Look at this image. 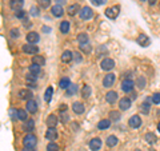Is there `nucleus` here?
Listing matches in <instances>:
<instances>
[{"instance_id":"nucleus-1","label":"nucleus","mask_w":160,"mask_h":151,"mask_svg":"<svg viewBox=\"0 0 160 151\" xmlns=\"http://www.w3.org/2000/svg\"><path fill=\"white\" fill-rule=\"evenodd\" d=\"M38 144V138L33 134H27L23 138V146L24 147H35Z\"/></svg>"},{"instance_id":"nucleus-2","label":"nucleus","mask_w":160,"mask_h":151,"mask_svg":"<svg viewBox=\"0 0 160 151\" xmlns=\"http://www.w3.org/2000/svg\"><path fill=\"white\" fill-rule=\"evenodd\" d=\"M133 86H135V83H133L132 79H124L122 82V84H120V88H122L123 92L129 94V92L133 91Z\"/></svg>"},{"instance_id":"nucleus-3","label":"nucleus","mask_w":160,"mask_h":151,"mask_svg":"<svg viewBox=\"0 0 160 151\" xmlns=\"http://www.w3.org/2000/svg\"><path fill=\"white\" fill-rule=\"evenodd\" d=\"M115 80H116V75H115L113 72H108L103 79V87H106V88L112 87Z\"/></svg>"},{"instance_id":"nucleus-4","label":"nucleus","mask_w":160,"mask_h":151,"mask_svg":"<svg viewBox=\"0 0 160 151\" xmlns=\"http://www.w3.org/2000/svg\"><path fill=\"white\" fill-rule=\"evenodd\" d=\"M113 67H115V60L113 59H109V58L103 59L102 63H100V68H102L103 71H111Z\"/></svg>"},{"instance_id":"nucleus-5","label":"nucleus","mask_w":160,"mask_h":151,"mask_svg":"<svg viewBox=\"0 0 160 151\" xmlns=\"http://www.w3.org/2000/svg\"><path fill=\"white\" fill-rule=\"evenodd\" d=\"M22 49H23L24 54H28V55H38L39 54V47L36 44H31V43L24 44Z\"/></svg>"},{"instance_id":"nucleus-6","label":"nucleus","mask_w":160,"mask_h":151,"mask_svg":"<svg viewBox=\"0 0 160 151\" xmlns=\"http://www.w3.org/2000/svg\"><path fill=\"white\" fill-rule=\"evenodd\" d=\"M142 118L139 117V115H132L131 118L128 119V126L131 128H133V130H136V128H139L140 126H142Z\"/></svg>"},{"instance_id":"nucleus-7","label":"nucleus","mask_w":160,"mask_h":151,"mask_svg":"<svg viewBox=\"0 0 160 151\" xmlns=\"http://www.w3.org/2000/svg\"><path fill=\"white\" fill-rule=\"evenodd\" d=\"M131 104H132V100L129 98H122L119 100V108L120 111H128L131 108Z\"/></svg>"},{"instance_id":"nucleus-8","label":"nucleus","mask_w":160,"mask_h":151,"mask_svg":"<svg viewBox=\"0 0 160 151\" xmlns=\"http://www.w3.org/2000/svg\"><path fill=\"white\" fill-rule=\"evenodd\" d=\"M119 9L120 7L119 6H113V7H109L106 9V16L108 19H116L118 15H119Z\"/></svg>"},{"instance_id":"nucleus-9","label":"nucleus","mask_w":160,"mask_h":151,"mask_svg":"<svg viewBox=\"0 0 160 151\" xmlns=\"http://www.w3.org/2000/svg\"><path fill=\"white\" fill-rule=\"evenodd\" d=\"M80 19H83V20H88V19H91L93 16V12H92V9L89 8V7H83L82 9H80Z\"/></svg>"},{"instance_id":"nucleus-10","label":"nucleus","mask_w":160,"mask_h":151,"mask_svg":"<svg viewBox=\"0 0 160 151\" xmlns=\"http://www.w3.org/2000/svg\"><path fill=\"white\" fill-rule=\"evenodd\" d=\"M18 96L22 99V100H29V99H32L33 96V94L31 90H28V88H23V90H20V91L18 92Z\"/></svg>"},{"instance_id":"nucleus-11","label":"nucleus","mask_w":160,"mask_h":151,"mask_svg":"<svg viewBox=\"0 0 160 151\" xmlns=\"http://www.w3.org/2000/svg\"><path fill=\"white\" fill-rule=\"evenodd\" d=\"M88 146H89V148H91V151H99L102 148L103 142L100 138H93V139H91V142H89Z\"/></svg>"},{"instance_id":"nucleus-12","label":"nucleus","mask_w":160,"mask_h":151,"mask_svg":"<svg viewBox=\"0 0 160 151\" xmlns=\"http://www.w3.org/2000/svg\"><path fill=\"white\" fill-rule=\"evenodd\" d=\"M136 43L139 44V46H142V47H148L149 43H151V40H149V38L147 36V35L140 34L138 36V39H136Z\"/></svg>"},{"instance_id":"nucleus-13","label":"nucleus","mask_w":160,"mask_h":151,"mask_svg":"<svg viewBox=\"0 0 160 151\" xmlns=\"http://www.w3.org/2000/svg\"><path fill=\"white\" fill-rule=\"evenodd\" d=\"M51 13H52V16H55V18H62L64 15V9H63V7L60 6V4H55V6L51 8Z\"/></svg>"},{"instance_id":"nucleus-14","label":"nucleus","mask_w":160,"mask_h":151,"mask_svg":"<svg viewBox=\"0 0 160 151\" xmlns=\"http://www.w3.org/2000/svg\"><path fill=\"white\" fill-rule=\"evenodd\" d=\"M27 111L29 112V114H36L38 112V103L35 102V100H32V99H29V100H27Z\"/></svg>"},{"instance_id":"nucleus-15","label":"nucleus","mask_w":160,"mask_h":151,"mask_svg":"<svg viewBox=\"0 0 160 151\" xmlns=\"http://www.w3.org/2000/svg\"><path fill=\"white\" fill-rule=\"evenodd\" d=\"M72 111L76 114V115H82L84 111H86V108H84V104L80 103V102H75L72 104Z\"/></svg>"},{"instance_id":"nucleus-16","label":"nucleus","mask_w":160,"mask_h":151,"mask_svg":"<svg viewBox=\"0 0 160 151\" xmlns=\"http://www.w3.org/2000/svg\"><path fill=\"white\" fill-rule=\"evenodd\" d=\"M39 40H40V36H39V34H38V32L31 31V32H28V34H27V42H28V43L35 44V43H38Z\"/></svg>"},{"instance_id":"nucleus-17","label":"nucleus","mask_w":160,"mask_h":151,"mask_svg":"<svg viewBox=\"0 0 160 151\" xmlns=\"http://www.w3.org/2000/svg\"><path fill=\"white\" fill-rule=\"evenodd\" d=\"M23 6H24V0H9V7H11L13 11L22 9Z\"/></svg>"},{"instance_id":"nucleus-18","label":"nucleus","mask_w":160,"mask_h":151,"mask_svg":"<svg viewBox=\"0 0 160 151\" xmlns=\"http://www.w3.org/2000/svg\"><path fill=\"white\" fill-rule=\"evenodd\" d=\"M106 100H107V103H109V104L116 103V100H118V92L116 91H108L107 95H106Z\"/></svg>"},{"instance_id":"nucleus-19","label":"nucleus","mask_w":160,"mask_h":151,"mask_svg":"<svg viewBox=\"0 0 160 151\" xmlns=\"http://www.w3.org/2000/svg\"><path fill=\"white\" fill-rule=\"evenodd\" d=\"M80 6L78 3H75V4H71V6L68 7V11H67V13L69 15V16H75V15H78L79 12H80Z\"/></svg>"},{"instance_id":"nucleus-20","label":"nucleus","mask_w":160,"mask_h":151,"mask_svg":"<svg viewBox=\"0 0 160 151\" xmlns=\"http://www.w3.org/2000/svg\"><path fill=\"white\" fill-rule=\"evenodd\" d=\"M46 138L48 140H55L58 138V131H56V128L55 127H48L47 130V133H46Z\"/></svg>"},{"instance_id":"nucleus-21","label":"nucleus","mask_w":160,"mask_h":151,"mask_svg":"<svg viewBox=\"0 0 160 151\" xmlns=\"http://www.w3.org/2000/svg\"><path fill=\"white\" fill-rule=\"evenodd\" d=\"M72 58H73V52L72 51H68V49L62 54V62H64V63L72 62Z\"/></svg>"},{"instance_id":"nucleus-22","label":"nucleus","mask_w":160,"mask_h":151,"mask_svg":"<svg viewBox=\"0 0 160 151\" xmlns=\"http://www.w3.org/2000/svg\"><path fill=\"white\" fill-rule=\"evenodd\" d=\"M32 64H39V66H44L46 64V59H44L42 55H33L32 56Z\"/></svg>"},{"instance_id":"nucleus-23","label":"nucleus","mask_w":160,"mask_h":151,"mask_svg":"<svg viewBox=\"0 0 160 151\" xmlns=\"http://www.w3.org/2000/svg\"><path fill=\"white\" fill-rule=\"evenodd\" d=\"M144 139H146V142L149 143V144H155L156 143V140H158L156 135H155L153 133H147L146 135H144Z\"/></svg>"},{"instance_id":"nucleus-24","label":"nucleus","mask_w":160,"mask_h":151,"mask_svg":"<svg viewBox=\"0 0 160 151\" xmlns=\"http://www.w3.org/2000/svg\"><path fill=\"white\" fill-rule=\"evenodd\" d=\"M58 124V117L56 115H48V118H47V126L48 127H55V126Z\"/></svg>"},{"instance_id":"nucleus-25","label":"nucleus","mask_w":160,"mask_h":151,"mask_svg":"<svg viewBox=\"0 0 160 151\" xmlns=\"http://www.w3.org/2000/svg\"><path fill=\"white\" fill-rule=\"evenodd\" d=\"M109 126H111V120L109 119H102L98 123V128L99 130H107V128H109Z\"/></svg>"},{"instance_id":"nucleus-26","label":"nucleus","mask_w":160,"mask_h":151,"mask_svg":"<svg viewBox=\"0 0 160 151\" xmlns=\"http://www.w3.org/2000/svg\"><path fill=\"white\" fill-rule=\"evenodd\" d=\"M118 142H119V139H118L116 135H109V137L107 138V146L108 147H115V146L118 144Z\"/></svg>"},{"instance_id":"nucleus-27","label":"nucleus","mask_w":160,"mask_h":151,"mask_svg":"<svg viewBox=\"0 0 160 151\" xmlns=\"http://www.w3.org/2000/svg\"><path fill=\"white\" fill-rule=\"evenodd\" d=\"M23 128L26 130V131H28V133L33 131V128H35V122H33L32 119H27L26 123H24V126H23Z\"/></svg>"},{"instance_id":"nucleus-28","label":"nucleus","mask_w":160,"mask_h":151,"mask_svg":"<svg viewBox=\"0 0 160 151\" xmlns=\"http://www.w3.org/2000/svg\"><path fill=\"white\" fill-rule=\"evenodd\" d=\"M69 22L68 20H63L62 23H60V32L62 34H68L69 32Z\"/></svg>"},{"instance_id":"nucleus-29","label":"nucleus","mask_w":160,"mask_h":151,"mask_svg":"<svg viewBox=\"0 0 160 151\" xmlns=\"http://www.w3.org/2000/svg\"><path fill=\"white\" fill-rule=\"evenodd\" d=\"M146 84H147V80H146L144 76H139L136 79V82H135V86H138L139 90H143L144 87H146Z\"/></svg>"},{"instance_id":"nucleus-30","label":"nucleus","mask_w":160,"mask_h":151,"mask_svg":"<svg viewBox=\"0 0 160 151\" xmlns=\"http://www.w3.org/2000/svg\"><path fill=\"white\" fill-rule=\"evenodd\" d=\"M16 118L19 119V120H23V122H26V120H27V110H22V108H20V110H18V111H16Z\"/></svg>"},{"instance_id":"nucleus-31","label":"nucleus","mask_w":160,"mask_h":151,"mask_svg":"<svg viewBox=\"0 0 160 151\" xmlns=\"http://www.w3.org/2000/svg\"><path fill=\"white\" fill-rule=\"evenodd\" d=\"M149 110H151V104H149L148 102H143L142 104H140V111H142V114L148 115Z\"/></svg>"},{"instance_id":"nucleus-32","label":"nucleus","mask_w":160,"mask_h":151,"mask_svg":"<svg viewBox=\"0 0 160 151\" xmlns=\"http://www.w3.org/2000/svg\"><path fill=\"white\" fill-rule=\"evenodd\" d=\"M69 86H71V80H69L68 78H63V79H60V82H59V87L60 88H63V90H67Z\"/></svg>"},{"instance_id":"nucleus-33","label":"nucleus","mask_w":160,"mask_h":151,"mask_svg":"<svg viewBox=\"0 0 160 151\" xmlns=\"http://www.w3.org/2000/svg\"><path fill=\"white\" fill-rule=\"evenodd\" d=\"M120 118H122L120 111H115V110H112V111L109 112V120H112V122H119Z\"/></svg>"},{"instance_id":"nucleus-34","label":"nucleus","mask_w":160,"mask_h":151,"mask_svg":"<svg viewBox=\"0 0 160 151\" xmlns=\"http://www.w3.org/2000/svg\"><path fill=\"white\" fill-rule=\"evenodd\" d=\"M80 47V51H83L84 54H91L92 51V47H91V43H84V44H79Z\"/></svg>"},{"instance_id":"nucleus-35","label":"nucleus","mask_w":160,"mask_h":151,"mask_svg":"<svg viewBox=\"0 0 160 151\" xmlns=\"http://www.w3.org/2000/svg\"><path fill=\"white\" fill-rule=\"evenodd\" d=\"M91 87H89V86H84V87L82 88V96L84 98V99H88L89 96H91Z\"/></svg>"},{"instance_id":"nucleus-36","label":"nucleus","mask_w":160,"mask_h":151,"mask_svg":"<svg viewBox=\"0 0 160 151\" xmlns=\"http://www.w3.org/2000/svg\"><path fill=\"white\" fill-rule=\"evenodd\" d=\"M52 94H53V88L52 87H48L46 90V94H44V100H46L47 103L51 102V99H52Z\"/></svg>"},{"instance_id":"nucleus-37","label":"nucleus","mask_w":160,"mask_h":151,"mask_svg":"<svg viewBox=\"0 0 160 151\" xmlns=\"http://www.w3.org/2000/svg\"><path fill=\"white\" fill-rule=\"evenodd\" d=\"M78 42H79V44L88 43V42H89V40H88V35H87V34H84V32L79 34V35H78Z\"/></svg>"},{"instance_id":"nucleus-38","label":"nucleus","mask_w":160,"mask_h":151,"mask_svg":"<svg viewBox=\"0 0 160 151\" xmlns=\"http://www.w3.org/2000/svg\"><path fill=\"white\" fill-rule=\"evenodd\" d=\"M40 67H42V66H39V64H31V66H29V72L38 76V75L40 74V71H42Z\"/></svg>"},{"instance_id":"nucleus-39","label":"nucleus","mask_w":160,"mask_h":151,"mask_svg":"<svg viewBox=\"0 0 160 151\" xmlns=\"http://www.w3.org/2000/svg\"><path fill=\"white\" fill-rule=\"evenodd\" d=\"M78 92V86L76 84H71L69 87L67 88V96H72Z\"/></svg>"},{"instance_id":"nucleus-40","label":"nucleus","mask_w":160,"mask_h":151,"mask_svg":"<svg viewBox=\"0 0 160 151\" xmlns=\"http://www.w3.org/2000/svg\"><path fill=\"white\" fill-rule=\"evenodd\" d=\"M38 4L42 8H48L51 6V0H38Z\"/></svg>"},{"instance_id":"nucleus-41","label":"nucleus","mask_w":160,"mask_h":151,"mask_svg":"<svg viewBox=\"0 0 160 151\" xmlns=\"http://www.w3.org/2000/svg\"><path fill=\"white\" fill-rule=\"evenodd\" d=\"M15 16H16L18 19H24L27 16V12L23 11V9H18V11H15Z\"/></svg>"},{"instance_id":"nucleus-42","label":"nucleus","mask_w":160,"mask_h":151,"mask_svg":"<svg viewBox=\"0 0 160 151\" xmlns=\"http://www.w3.org/2000/svg\"><path fill=\"white\" fill-rule=\"evenodd\" d=\"M151 100L153 104H160V92H155L151 96Z\"/></svg>"},{"instance_id":"nucleus-43","label":"nucleus","mask_w":160,"mask_h":151,"mask_svg":"<svg viewBox=\"0 0 160 151\" xmlns=\"http://www.w3.org/2000/svg\"><path fill=\"white\" fill-rule=\"evenodd\" d=\"M47 151H59V146H58L56 143H53V142L48 143V146H47Z\"/></svg>"},{"instance_id":"nucleus-44","label":"nucleus","mask_w":160,"mask_h":151,"mask_svg":"<svg viewBox=\"0 0 160 151\" xmlns=\"http://www.w3.org/2000/svg\"><path fill=\"white\" fill-rule=\"evenodd\" d=\"M36 75H33V74H31L29 72V75H27L26 76V79H27V83H35V80H36Z\"/></svg>"},{"instance_id":"nucleus-45","label":"nucleus","mask_w":160,"mask_h":151,"mask_svg":"<svg viewBox=\"0 0 160 151\" xmlns=\"http://www.w3.org/2000/svg\"><path fill=\"white\" fill-rule=\"evenodd\" d=\"M91 3L93 4V6H103V4L107 3V0H91Z\"/></svg>"},{"instance_id":"nucleus-46","label":"nucleus","mask_w":160,"mask_h":151,"mask_svg":"<svg viewBox=\"0 0 160 151\" xmlns=\"http://www.w3.org/2000/svg\"><path fill=\"white\" fill-rule=\"evenodd\" d=\"M73 58H75V62H76V63H80L83 60V56L79 52H73Z\"/></svg>"},{"instance_id":"nucleus-47","label":"nucleus","mask_w":160,"mask_h":151,"mask_svg":"<svg viewBox=\"0 0 160 151\" xmlns=\"http://www.w3.org/2000/svg\"><path fill=\"white\" fill-rule=\"evenodd\" d=\"M11 36H12L13 39L20 36V32H19V29H18V28H13V29H11Z\"/></svg>"},{"instance_id":"nucleus-48","label":"nucleus","mask_w":160,"mask_h":151,"mask_svg":"<svg viewBox=\"0 0 160 151\" xmlns=\"http://www.w3.org/2000/svg\"><path fill=\"white\" fill-rule=\"evenodd\" d=\"M39 8H36V7H32L31 8V15H32V16H39Z\"/></svg>"},{"instance_id":"nucleus-49","label":"nucleus","mask_w":160,"mask_h":151,"mask_svg":"<svg viewBox=\"0 0 160 151\" xmlns=\"http://www.w3.org/2000/svg\"><path fill=\"white\" fill-rule=\"evenodd\" d=\"M67 118H68V115H66V114H63V115H62V117H60V120H62V122H63V123H66V122H67V120H68Z\"/></svg>"},{"instance_id":"nucleus-50","label":"nucleus","mask_w":160,"mask_h":151,"mask_svg":"<svg viewBox=\"0 0 160 151\" xmlns=\"http://www.w3.org/2000/svg\"><path fill=\"white\" fill-rule=\"evenodd\" d=\"M129 94H131V95H129V96H131L129 99H131V100H135V99H138V94H136V92H129Z\"/></svg>"},{"instance_id":"nucleus-51","label":"nucleus","mask_w":160,"mask_h":151,"mask_svg":"<svg viewBox=\"0 0 160 151\" xmlns=\"http://www.w3.org/2000/svg\"><path fill=\"white\" fill-rule=\"evenodd\" d=\"M147 2H148V4H149V6H151V7H153L155 4H156V2H158V0H147Z\"/></svg>"},{"instance_id":"nucleus-52","label":"nucleus","mask_w":160,"mask_h":151,"mask_svg":"<svg viewBox=\"0 0 160 151\" xmlns=\"http://www.w3.org/2000/svg\"><path fill=\"white\" fill-rule=\"evenodd\" d=\"M66 110H67V104H62V106H60V111H62V112H64Z\"/></svg>"},{"instance_id":"nucleus-53","label":"nucleus","mask_w":160,"mask_h":151,"mask_svg":"<svg viewBox=\"0 0 160 151\" xmlns=\"http://www.w3.org/2000/svg\"><path fill=\"white\" fill-rule=\"evenodd\" d=\"M22 151H35V150H33V147H24Z\"/></svg>"},{"instance_id":"nucleus-54","label":"nucleus","mask_w":160,"mask_h":151,"mask_svg":"<svg viewBox=\"0 0 160 151\" xmlns=\"http://www.w3.org/2000/svg\"><path fill=\"white\" fill-rule=\"evenodd\" d=\"M64 3H66V0H56V4H60V6L64 4Z\"/></svg>"},{"instance_id":"nucleus-55","label":"nucleus","mask_w":160,"mask_h":151,"mask_svg":"<svg viewBox=\"0 0 160 151\" xmlns=\"http://www.w3.org/2000/svg\"><path fill=\"white\" fill-rule=\"evenodd\" d=\"M27 86H28V87H31V88H35V87H36V86H35V83H28Z\"/></svg>"},{"instance_id":"nucleus-56","label":"nucleus","mask_w":160,"mask_h":151,"mask_svg":"<svg viewBox=\"0 0 160 151\" xmlns=\"http://www.w3.org/2000/svg\"><path fill=\"white\" fill-rule=\"evenodd\" d=\"M158 131H159V133H160V122H159V123H158Z\"/></svg>"},{"instance_id":"nucleus-57","label":"nucleus","mask_w":160,"mask_h":151,"mask_svg":"<svg viewBox=\"0 0 160 151\" xmlns=\"http://www.w3.org/2000/svg\"><path fill=\"white\" fill-rule=\"evenodd\" d=\"M140 2H147V0H140Z\"/></svg>"}]
</instances>
